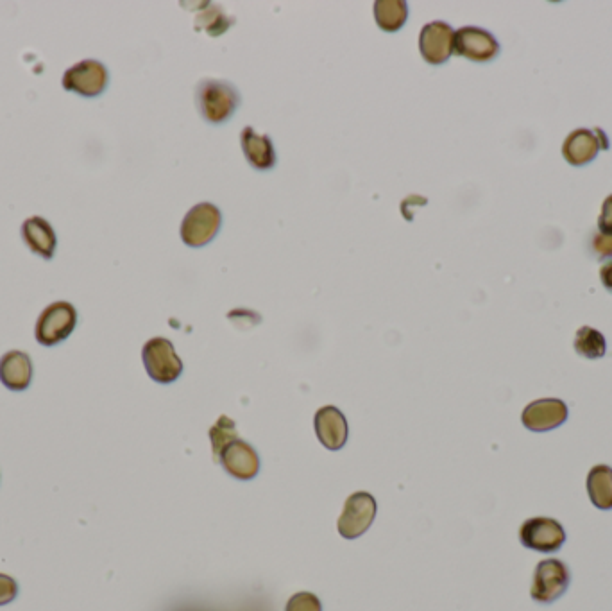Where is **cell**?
Returning <instances> with one entry per match:
<instances>
[{
    "label": "cell",
    "mask_w": 612,
    "mask_h": 611,
    "mask_svg": "<svg viewBox=\"0 0 612 611\" xmlns=\"http://www.w3.org/2000/svg\"><path fill=\"white\" fill-rule=\"evenodd\" d=\"M196 104L204 121L222 124L237 112L240 94L228 81L203 79L196 88Z\"/></svg>",
    "instance_id": "1"
},
{
    "label": "cell",
    "mask_w": 612,
    "mask_h": 611,
    "mask_svg": "<svg viewBox=\"0 0 612 611\" xmlns=\"http://www.w3.org/2000/svg\"><path fill=\"white\" fill-rule=\"evenodd\" d=\"M77 310L70 302H54L42 310L34 325V337L38 345H60L76 330Z\"/></svg>",
    "instance_id": "2"
},
{
    "label": "cell",
    "mask_w": 612,
    "mask_h": 611,
    "mask_svg": "<svg viewBox=\"0 0 612 611\" xmlns=\"http://www.w3.org/2000/svg\"><path fill=\"white\" fill-rule=\"evenodd\" d=\"M142 361L149 377L160 384H170L183 373V362L174 350V345L165 337H153L145 343Z\"/></svg>",
    "instance_id": "3"
},
{
    "label": "cell",
    "mask_w": 612,
    "mask_h": 611,
    "mask_svg": "<svg viewBox=\"0 0 612 611\" xmlns=\"http://www.w3.org/2000/svg\"><path fill=\"white\" fill-rule=\"evenodd\" d=\"M570 583V568L564 561L550 558L537 565L530 595L536 603L552 604L566 594Z\"/></svg>",
    "instance_id": "4"
},
{
    "label": "cell",
    "mask_w": 612,
    "mask_h": 611,
    "mask_svg": "<svg viewBox=\"0 0 612 611\" xmlns=\"http://www.w3.org/2000/svg\"><path fill=\"white\" fill-rule=\"evenodd\" d=\"M110 81L106 65L97 60H83L65 70L61 85L63 90L81 97H99L104 94Z\"/></svg>",
    "instance_id": "5"
},
{
    "label": "cell",
    "mask_w": 612,
    "mask_h": 611,
    "mask_svg": "<svg viewBox=\"0 0 612 611\" xmlns=\"http://www.w3.org/2000/svg\"><path fill=\"white\" fill-rule=\"evenodd\" d=\"M221 210L212 203H199L181 223V239L192 248H201L215 239L221 230Z\"/></svg>",
    "instance_id": "6"
},
{
    "label": "cell",
    "mask_w": 612,
    "mask_h": 611,
    "mask_svg": "<svg viewBox=\"0 0 612 611\" xmlns=\"http://www.w3.org/2000/svg\"><path fill=\"white\" fill-rule=\"evenodd\" d=\"M376 517V500L367 491H357L348 500L337 522V529L346 540H355L366 533Z\"/></svg>",
    "instance_id": "7"
},
{
    "label": "cell",
    "mask_w": 612,
    "mask_h": 611,
    "mask_svg": "<svg viewBox=\"0 0 612 611\" xmlns=\"http://www.w3.org/2000/svg\"><path fill=\"white\" fill-rule=\"evenodd\" d=\"M519 540L532 551L555 552L566 542V531L553 518H530L521 525Z\"/></svg>",
    "instance_id": "8"
},
{
    "label": "cell",
    "mask_w": 612,
    "mask_h": 611,
    "mask_svg": "<svg viewBox=\"0 0 612 611\" xmlns=\"http://www.w3.org/2000/svg\"><path fill=\"white\" fill-rule=\"evenodd\" d=\"M453 52L468 58V60L476 61V63H485V61L494 60L498 56L500 44L494 38L493 33L485 31L482 27H460L459 31L455 33Z\"/></svg>",
    "instance_id": "9"
},
{
    "label": "cell",
    "mask_w": 612,
    "mask_h": 611,
    "mask_svg": "<svg viewBox=\"0 0 612 611\" xmlns=\"http://www.w3.org/2000/svg\"><path fill=\"white\" fill-rule=\"evenodd\" d=\"M609 149L607 135L600 128L575 130L568 135L562 146V155L573 167H582L595 160L600 151Z\"/></svg>",
    "instance_id": "10"
},
{
    "label": "cell",
    "mask_w": 612,
    "mask_h": 611,
    "mask_svg": "<svg viewBox=\"0 0 612 611\" xmlns=\"http://www.w3.org/2000/svg\"><path fill=\"white\" fill-rule=\"evenodd\" d=\"M455 31L446 22H430L421 29L419 51L430 65H442L450 60L453 54Z\"/></svg>",
    "instance_id": "11"
},
{
    "label": "cell",
    "mask_w": 612,
    "mask_h": 611,
    "mask_svg": "<svg viewBox=\"0 0 612 611\" xmlns=\"http://www.w3.org/2000/svg\"><path fill=\"white\" fill-rule=\"evenodd\" d=\"M215 461L221 463L228 474L242 481H251L260 470V457L255 448L238 438L231 439Z\"/></svg>",
    "instance_id": "12"
},
{
    "label": "cell",
    "mask_w": 612,
    "mask_h": 611,
    "mask_svg": "<svg viewBox=\"0 0 612 611\" xmlns=\"http://www.w3.org/2000/svg\"><path fill=\"white\" fill-rule=\"evenodd\" d=\"M521 420L528 431H553L568 420V405L557 398L536 400L525 407Z\"/></svg>",
    "instance_id": "13"
},
{
    "label": "cell",
    "mask_w": 612,
    "mask_h": 611,
    "mask_svg": "<svg viewBox=\"0 0 612 611\" xmlns=\"http://www.w3.org/2000/svg\"><path fill=\"white\" fill-rule=\"evenodd\" d=\"M33 361L29 353L9 350L0 357V382L9 391H26L33 382Z\"/></svg>",
    "instance_id": "14"
},
{
    "label": "cell",
    "mask_w": 612,
    "mask_h": 611,
    "mask_svg": "<svg viewBox=\"0 0 612 611\" xmlns=\"http://www.w3.org/2000/svg\"><path fill=\"white\" fill-rule=\"evenodd\" d=\"M348 422L335 405L321 407L315 413V434L324 448L340 450L348 441Z\"/></svg>",
    "instance_id": "15"
},
{
    "label": "cell",
    "mask_w": 612,
    "mask_h": 611,
    "mask_svg": "<svg viewBox=\"0 0 612 611\" xmlns=\"http://www.w3.org/2000/svg\"><path fill=\"white\" fill-rule=\"evenodd\" d=\"M22 241L40 259L51 260L58 248V235L52 224L40 216L27 217L22 223Z\"/></svg>",
    "instance_id": "16"
},
{
    "label": "cell",
    "mask_w": 612,
    "mask_h": 611,
    "mask_svg": "<svg viewBox=\"0 0 612 611\" xmlns=\"http://www.w3.org/2000/svg\"><path fill=\"white\" fill-rule=\"evenodd\" d=\"M240 146L246 160L260 171H269L276 164V151L269 135H258L255 128H244L240 133Z\"/></svg>",
    "instance_id": "17"
},
{
    "label": "cell",
    "mask_w": 612,
    "mask_h": 611,
    "mask_svg": "<svg viewBox=\"0 0 612 611\" xmlns=\"http://www.w3.org/2000/svg\"><path fill=\"white\" fill-rule=\"evenodd\" d=\"M587 493L598 509H612V468L598 465L587 475Z\"/></svg>",
    "instance_id": "18"
},
{
    "label": "cell",
    "mask_w": 612,
    "mask_h": 611,
    "mask_svg": "<svg viewBox=\"0 0 612 611\" xmlns=\"http://www.w3.org/2000/svg\"><path fill=\"white\" fill-rule=\"evenodd\" d=\"M374 18L380 29L387 33H396L407 22L408 4L403 0H376Z\"/></svg>",
    "instance_id": "19"
},
{
    "label": "cell",
    "mask_w": 612,
    "mask_h": 611,
    "mask_svg": "<svg viewBox=\"0 0 612 611\" xmlns=\"http://www.w3.org/2000/svg\"><path fill=\"white\" fill-rule=\"evenodd\" d=\"M575 350L578 355L586 359H600L604 357L607 345H605L604 334L591 327H582L575 336Z\"/></svg>",
    "instance_id": "20"
},
{
    "label": "cell",
    "mask_w": 612,
    "mask_h": 611,
    "mask_svg": "<svg viewBox=\"0 0 612 611\" xmlns=\"http://www.w3.org/2000/svg\"><path fill=\"white\" fill-rule=\"evenodd\" d=\"M237 438V427L235 422L228 416H221L217 423L210 429V439H212L213 459H217L221 454L222 448L230 443L231 439Z\"/></svg>",
    "instance_id": "21"
},
{
    "label": "cell",
    "mask_w": 612,
    "mask_h": 611,
    "mask_svg": "<svg viewBox=\"0 0 612 611\" xmlns=\"http://www.w3.org/2000/svg\"><path fill=\"white\" fill-rule=\"evenodd\" d=\"M204 24V29L208 35L217 36L224 33L228 27L233 24L231 18L224 15V11L219 8L206 9L201 17L197 18V27H201Z\"/></svg>",
    "instance_id": "22"
},
{
    "label": "cell",
    "mask_w": 612,
    "mask_h": 611,
    "mask_svg": "<svg viewBox=\"0 0 612 611\" xmlns=\"http://www.w3.org/2000/svg\"><path fill=\"white\" fill-rule=\"evenodd\" d=\"M285 611H323L321 601L310 592H299L292 595Z\"/></svg>",
    "instance_id": "23"
},
{
    "label": "cell",
    "mask_w": 612,
    "mask_h": 611,
    "mask_svg": "<svg viewBox=\"0 0 612 611\" xmlns=\"http://www.w3.org/2000/svg\"><path fill=\"white\" fill-rule=\"evenodd\" d=\"M17 581L8 574H0V606L13 603L17 599Z\"/></svg>",
    "instance_id": "24"
},
{
    "label": "cell",
    "mask_w": 612,
    "mask_h": 611,
    "mask_svg": "<svg viewBox=\"0 0 612 611\" xmlns=\"http://www.w3.org/2000/svg\"><path fill=\"white\" fill-rule=\"evenodd\" d=\"M598 226H600V232L612 233V194L607 196L604 205H602V214L598 219Z\"/></svg>",
    "instance_id": "25"
},
{
    "label": "cell",
    "mask_w": 612,
    "mask_h": 611,
    "mask_svg": "<svg viewBox=\"0 0 612 611\" xmlns=\"http://www.w3.org/2000/svg\"><path fill=\"white\" fill-rule=\"evenodd\" d=\"M593 246L600 257H612V233H598Z\"/></svg>",
    "instance_id": "26"
},
{
    "label": "cell",
    "mask_w": 612,
    "mask_h": 611,
    "mask_svg": "<svg viewBox=\"0 0 612 611\" xmlns=\"http://www.w3.org/2000/svg\"><path fill=\"white\" fill-rule=\"evenodd\" d=\"M600 278H602V284L612 293V260L600 269Z\"/></svg>",
    "instance_id": "27"
}]
</instances>
